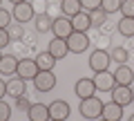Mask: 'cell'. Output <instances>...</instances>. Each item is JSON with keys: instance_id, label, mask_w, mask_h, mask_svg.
Instances as JSON below:
<instances>
[{"instance_id": "obj_16", "label": "cell", "mask_w": 134, "mask_h": 121, "mask_svg": "<svg viewBox=\"0 0 134 121\" xmlns=\"http://www.w3.org/2000/svg\"><path fill=\"white\" fill-rule=\"evenodd\" d=\"M18 61H20V58H16L14 54H2V58H0V74H5V76L16 74V70H18Z\"/></svg>"}, {"instance_id": "obj_17", "label": "cell", "mask_w": 134, "mask_h": 121, "mask_svg": "<svg viewBox=\"0 0 134 121\" xmlns=\"http://www.w3.org/2000/svg\"><path fill=\"white\" fill-rule=\"evenodd\" d=\"M100 119H105V121H121L123 119V106H119V103L110 101L103 106V117Z\"/></svg>"}, {"instance_id": "obj_36", "label": "cell", "mask_w": 134, "mask_h": 121, "mask_svg": "<svg viewBox=\"0 0 134 121\" xmlns=\"http://www.w3.org/2000/svg\"><path fill=\"white\" fill-rule=\"evenodd\" d=\"M127 121H134V114H132V117H130V119H127Z\"/></svg>"}, {"instance_id": "obj_33", "label": "cell", "mask_w": 134, "mask_h": 121, "mask_svg": "<svg viewBox=\"0 0 134 121\" xmlns=\"http://www.w3.org/2000/svg\"><path fill=\"white\" fill-rule=\"evenodd\" d=\"M2 97H7V81L0 78V99H2Z\"/></svg>"}, {"instance_id": "obj_34", "label": "cell", "mask_w": 134, "mask_h": 121, "mask_svg": "<svg viewBox=\"0 0 134 121\" xmlns=\"http://www.w3.org/2000/svg\"><path fill=\"white\" fill-rule=\"evenodd\" d=\"M105 45H107V34L98 38V49H105Z\"/></svg>"}, {"instance_id": "obj_20", "label": "cell", "mask_w": 134, "mask_h": 121, "mask_svg": "<svg viewBox=\"0 0 134 121\" xmlns=\"http://www.w3.org/2000/svg\"><path fill=\"white\" fill-rule=\"evenodd\" d=\"M60 9H63V16L67 18H74L76 14H81V0H63L60 2Z\"/></svg>"}, {"instance_id": "obj_22", "label": "cell", "mask_w": 134, "mask_h": 121, "mask_svg": "<svg viewBox=\"0 0 134 121\" xmlns=\"http://www.w3.org/2000/svg\"><path fill=\"white\" fill-rule=\"evenodd\" d=\"M116 29H119V34L125 36V38H132L134 36V18H121L119 23H116Z\"/></svg>"}, {"instance_id": "obj_10", "label": "cell", "mask_w": 134, "mask_h": 121, "mask_svg": "<svg viewBox=\"0 0 134 121\" xmlns=\"http://www.w3.org/2000/svg\"><path fill=\"white\" fill-rule=\"evenodd\" d=\"M112 101L119 103V106H130V103H134V97H132V87L127 85H114V90H112Z\"/></svg>"}, {"instance_id": "obj_7", "label": "cell", "mask_w": 134, "mask_h": 121, "mask_svg": "<svg viewBox=\"0 0 134 121\" xmlns=\"http://www.w3.org/2000/svg\"><path fill=\"white\" fill-rule=\"evenodd\" d=\"M94 83H96V90L98 92H112L114 90V85H116V78H114V74L112 72H96L94 74Z\"/></svg>"}, {"instance_id": "obj_42", "label": "cell", "mask_w": 134, "mask_h": 121, "mask_svg": "<svg viewBox=\"0 0 134 121\" xmlns=\"http://www.w3.org/2000/svg\"><path fill=\"white\" fill-rule=\"evenodd\" d=\"M121 121H123V119H121Z\"/></svg>"}, {"instance_id": "obj_21", "label": "cell", "mask_w": 134, "mask_h": 121, "mask_svg": "<svg viewBox=\"0 0 134 121\" xmlns=\"http://www.w3.org/2000/svg\"><path fill=\"white\" fill-rule=\"evenodd\" d=\"M36 63H38V70L52 72V70H54V65H56V58H54L49 52H40L38 56H36Z\"/></svg>"}, {"instance_id": "obj_26", "label": "cell", "mask_w": 134, "mask_h": 121, "mask_svg": "<svg viewBox=\"0 0 134 121\" xmlns=\"http://www.w3.org/2000/svg\"><path fill=\"white\" fill-rule=\"evenodd\" d=\"M7 31H9V38L11 40H20V38H23V34H25V31H23V25H14V23L7 27Z\"/></svg>"}, {"instance_id": "obj_27", "label": "cell", "mask_w": 134, "mask_h": 121, "mask_svg": "<svg viewBox=\"0 0 134 121\" xmlns=\"http://www.w3.org/2000/svg\"><path fill=\"white\" fill-rule=\"evenodd\" d=\"M121 14L125 18H134V0H123V5H121Z\"/></svg>"}, {"instance_id": "obj_35", "label": "cell", "mask_w": 134, "mask_h": 121, "mask_svg": "<svg viewBox=\"0 0 134 121\" xmlns=\"http://www.w3.org/2000/svg\"><path fill=\"white\" fill-rule=\"evenodd\" d=\"M9 2H14V5H18V2H25V0H9Z\"/></svg>"}, {"instance_id": "obj_31", "label": "cell", "mask_w": 134, "mask_h": 121, "mask_svg": "<svg viewBox=\"0 0 134 121\" xmlns=\"http://www.w3.org/2000/svg\"><path fill=\"white\" fill-rule=\"evenodd\" d=\"M16 101H18V103H16V108H18V110H23V112H27L29 108H31V101H29L27 97H20V99H16Z\"/></svg>"}, {"instance_id": "obj_18", "label": "cell", "mask_w": 134, "mask_h": 121, "mask_svg": "<svg viewBox=\"0 0 134 121\" xmlns=\"http://www.w3.org/2000/svg\"><path fill=\"white\" fill-rule=\"evenodd\" d=\"M72 25H74V31H85L92 27V18H90V11H81L72 18Z\"/></svg>"}, {"instance_id": "obj_6", "label": "cell", "mask_w": 134, "mask_h": 121, "mask_svg": "<svg viewBox=\"0 0 134 121\" xmlns=\"http://www.w3.org/2000/svg\"><path fill=\"white\" fill-rule=\"evenodd\" d=\"M110 63H112V58H110V54H107L105 49H94V52H92L90 67L94 70V74L96 72H105V70L110 67Z\"/></svg>"}, {"instance_id": "obj_3", "label": "cell", "mask_w": 134, "mask_h": 121, "mask_svg": "<svg viewBox=\"0 0 134 121\" xmlns=\"http://www.w3.org/2000/svg\"><path fill=\"white\" fill-rule=\"evenodd\" d=\"M52 31L56 38H69L74 34V25H72V18H67V16H58L54 18V25H52Z\"/></svg>"}, {"instance_id": "obj_14", "label": "cell", "mask_w": 134, "mask_h": 121, "mask_svg": "<svg viewBox=\"0 0 134 121\" xmlns=\"http://www.w3.org/2000/svg\"><path fill=\"white\" fill-rule=\"evenodd\" d=\"M114 78H116V85H127V87H132V83H134V70L127 67V65L123 63V65L116 67Z\"/></svg>"}, {"instance_id": "obj_28", "label": "cell", "mask_w": 134, "mask_h": 121, "mask_svg": "<svg viewBox=\"0 0 134 121\" xmlns=\"http://www.w3.org/2000/svg\"><path fill=\"white\" fill-rule=\"evenodd\" d=\"M11 18H14V16H11L7 9L0 7V29H7V27H9V25H11Z\"/></svg>"}, {"instance_id": "obj_11", "label": "cell", "mask_w": 134, "mask_h": 121, "mask_svg": "<svg viewBox=\"0 0 134 121\" xmlns=\"http://www.w3.org/2000/svg\"><path fill=\"white\" fill-rule=\"evenodd\" d=\"M29 121H52V114H49V106L45 103H31V108L27 110Z\"/></svg>"}, {"instance_id": "obj_13", "label": "cell", "mask_w": 134, "mask_h": 121, "mask_svg": "<svg viewBox=\"0 0 134 121\" xmlns=\"http://www.w3.org/2000/svg\"><path fill=\"white\" fill-rule=\"evenodd\" d=\"M47 52L52 54L56 61H60V58H65L67 54H69V47H67V40L65 38H56L54 36L52 38V43H49V47H47Z\"/></svg>"}, {"instance_id": "obj_1", "label": "cell", "mask_w": 134, "mask_h": 121, "mask_svg": "<svg viewBox=\"0 0 134 121\" xmlns=\"http://www.w3.org/2000/svg\"><path fill=\"white\" fill-rule=\"evenodd\" d=\"M103 106L105 103L100 101L98 97H90V99H81V106H78V110H81V114L85 117V119H100L103 117Z\"/></svg>"}, {"instance_id": "obj_19", "label": "cell", "mask_w": 134, "mask_h": 121, "mask_svg": "<svg viewBox=\"0 0 134 121\" xmlns=\"http://www.w3.org/2000/svg\"><path fill=\"white\" fill-rule=\"evenodd\" d=\"M34 23H36V31H40V34H45V31H52V25H54V18L47 14V11H43V14H36V18H34Z\"/></svg>"}, {"instance_id": "obj_9", "label": "cell", "mask_w": 134, "mask_h": 121, "mask_svg": "<svg viewBox=\"0 0 134 121\" xmlns=\"http://www.w3.org/2000/svg\"><path fill=\"white\" fill-rule=\"evenodd\" d=\"M74 92H76L78 99H90L96 94V83L94 78H78L76 85H74Z\"/></svg>"}, {"instance_id": "obj_39", "label": "cell", "mask_w": 134, "mask_h": 121, "mask_svg": "<svg viewBox=\"0 0 134 121\" xmlns=\"http://www.w3.org/2000/svg\"><path fill=\"white\" fill-rule=\"evenodd\" d=\"M96 121H105V119H96Z\"/></svg>"}, {"instance_id": "obj_38", "label": "cell", "mask_w": 134, "mask_h": 121, "mask_svg": "<svg viewBox=\"0 0 134 121\" xmlns=\"http://www.w3.org/2000/svg\"><path fill=\"white\" fill-rule=\"evenodd\" d=\"M132 97H134V87H132Z\"/></svg>"}, {"instance_id": "obj_2", "label": "cell", "mask_w": 134, "mask_h": 121, "mask_svg": "<svg viewBox=\"0 0 134 121\" xmlns=\"http://www.w3.org/2000/svg\"><path fill=\"white\" fill-rule=\"evenodd\" d=\"M38 63H36V58H20L18 61V70H16V76L23 78V81H27V78H36V74H38Z\"/></svg>"}, {"instance_id": "obj_5", "label": "cell", "mask_w": 134, "mask_h": 121, "mask_svg": "<svg viewBox=\"0 0 134 121\" xmlns=\"http://www.w3.org/2000/svg\"><path fill=\"white\" fill-rule=\"evenodd\" d=\"M90 36L85 34V31H74L69 38H67V47H69V52L72 54H81V52H85L87 47H90Z\"/></svg>"}, {"instance_id": "obj_24", "label": "cell", "mask_w": 134, "mask_h": 121, "mask_svg": "<svg viewBox=\"0 0 134 121\" xmlns=\"http://www.w3.org/2000/svg\"><path fill=\"white\" fill-rule=\"evenodd\" d=\"M90 18H92V27H103L107 23V14L103 9H94L90 11Z\"/></svg>"}, {"instance_id": "obj_25", "label": "cell", "mask_w": 134, "mask_h": 121, "mask_svg": "<svg viewBox=\"0 0 134 121\" xmlns=\"http://www.w3.org/2000/svg\"><path fill=\"white\" fill-rule=\"evenodd\" d=\"M121 5H123V0H103V2H100V9L110 16V14L121 11Z\"/></svg>"}, {"instance_id": "obj_15", "label": "cell", "mask_w": 134, "mask_h": 121, "mask_svg": "<svg viewBox=\"0 0 134 121\" xmlns=\"http://www.w3.org/2000/svg\"><path fill=\"white\" fill-rule=\"evenodd\" d=\"M7 94L9 97H14V99H20V97H25L27 94V81H23V78H9L7 81Z\"/></svg>"}, {"instance_id": "obj_4", "label": "cell", "mask_w": 134, "mask_h": 121, "mask_svg": "<svg viewBox=\"0 0 134 121\" xmlns=\"http://www.w3.org/2000/svg\"><path fill=\"white\" fill-rule=\"evenodd\" d=\"M11 16H14V20L16 23H29V20H34L36 18V11H34V5L31 2H18V5H14V11H11Z\"/></svg>"}, {"instance_id": "obj_12", "label": "cell", "mask_w": 134, "mask_h": 121, "mask_svg": "<svg viewBox=\"0 0 134 121\" xmlns=\"http://www.w3.org/2000/svg\"><path fill=\"white\" fill-rule=\"evenodd\" d=\"M49 114L52 119H58V121H65L69 117V103L63 101V99H56V101L49 103Z\"/></svg>"}, {"instance_id": "obj_41", "label": "cell", "mask_w": 134, "mask_h": 121, "mask_svg": "<svg viewBox=\"0 0 134 121\" xmlns=\"http://www.w3.org/2000/svg\"><path fill=\"white\" fill-rule=\"evenodd\" d=\"M52 121H58V119H52Z\"/></svg>"}, {"instance_id": "obj_30", "label": "cell", "mask_w": 134, "mask_h": 121, "mask_svg": "<svg viewBox=\"0 0 134 121\" xmlns=\"http://www.w3.org/2000/svg\"><path fill=\"white\" fill-rule=\"evenodd\" d=\"M9 114H11L9 103H5L2 99H0V121H9Z\"/></svg>"}, {"instance_id": "obj_8", "label": "cell", "mask_w": 134, "mask_h": 121, "mask_svg": "<svg viewBox=\"0 0 134 121\" xmlns=\"http://www.w3.org/2000/svg\"><path fill=\"white\" fill-rule=\"evenodd\" d=\"M34 85H36V90H40V92H49V90L56 87V76H54V72L40 70V72L36 74V78H34Z\"/></svg>"}, {"instance_id": "obj_37", "label": "cell", "mask_w": 134, "mask_h": 121, "mask_svg": "<svg viewBox=\"0 0 134 121\" xmlns=\"http://www.w3.org/2000/svg\"><path fill=\"white\" fill-rule=\"evenodd\" d=\"M132 47H134V36H132Z\"/></svg>"}, {"instance_id": "obj_40", "label": "cell", "mask_w": 134, "mask_h": 121, "mask_svg": "<svg viewBox=\"0 0 134 121\" xmlns=\"http://www.w3.org/2000/svg\"><path fill=\"white\" fill-rule=\"evenodd\" d=\"M0 58H2V52H0Z\"/></svg>"}, {"instance_id": "obj_29", "label": "cell", "mask_w": 134, "mask_h": 121, "mask_svg": "<svg viewBox=\"0 0 134 121\" xmlns=\"http://www.w3.org/2000/svg\"><path fill=\"white\" fill-rule=\"evenodd\" d=\"M100 2L103 0H81V7L85 11H94V9H100Z\"/></svg>"}, {"instance_id": "obj_23", "label": "cell", "mask_w": 134, "mask_h": 121, "mask_svg": "<svg viewBox=\"0 0 134 121\" xmlns=\"http://www.w3.org/2000/svg\"><path fill=\"white\" fill-rule=\"evenodd\" d=\"M110 58H112V61H114V63L123 65L125 61H127V58H130V54H127V49H125V47H121V45H114V49H112Z\"/></svg>"}, {"instance_id": "obj_32", "label": "cell", "mask_w": 134, "mask_h": 121, "mask_svg": "<svg viewBox=\"0 0 134 121\" xmlns=\"http://www.w3.org/2000/svg\"><path fill=\"white\" fill-rule=\"evenodd\" d=\"M9 43H11L9 31H7V29H0V49H2V47H7Z\"/></svg>"}]
</instances>
